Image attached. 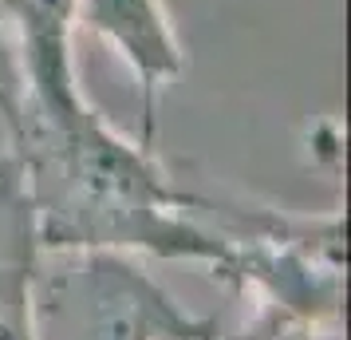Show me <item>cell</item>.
<instances>
[{"label": "cell", "instance_id": "8992f818", "mask_svg": "<svg viewBox=\"0 0 351 340\" xmlns=\"http://www.w3.org/2000/svg\"><path fill=\"white\" fill-rule=\"evenodd\" d=\"M213 340H316V324L296 321L280 308L256 305V317L233 337H213Z\"/></svg>", "mask_w": 351, "mask_h": 340}, {"label": "cell", "instance_id": "5b68a950", "mask_svg": "<svg viewBox=\"0 0 351 340\" xmlns=\"http://www.w3.org/2000/svg\"><path fill=\"white\" fill-rule=\"evenodd\" d=\"M40 261L32 206L20 166L0 150V340H36L32 277Z\"/></svg>", "mask_w": 351, "mask_h": 340}, {"label": "cell", "instance_id": "52a82bcc", "mask_svg": "<svg viewBox=\"0 0 351 340\" xmlns=\"http://www.w3.org/2000/svg\"><path fill=\"white\" fill-rule=\"evenodd\" d=\"M16 107H20V71H16L12 44H8V32L0 24V119H4V127L12 123Z\"/></svg>", "mask_w": 351, "mask_h": 340}, {"label": "cell", "instance_id": "3957f363", "mask_svg": "<svg viewBox=\"0 0 351 340\" xmlns=\"http://www.w3.org/2000/svg\"><path fill=\"white\" fill-rule=\"evenodd\" d=\"M36 340H213L217 317H197L130 253L56 249L32 277Z\"/></svg>", "mask_w": 351, "mask_h": 340}, {"label": "cell", "instance_id": "7a4b0ae2", "mask_svg": "<svg viewBox=\"0 0 351 340\" xmlns=\"http://www.w3.org/2000/svg\"><path fill=\"white\" fill-rule=\"evenodd\" d=\"M186 214L225 242L221 265L209 269L217 281L256 293L261 305L316 328L339 321L348 281V229L339 210L292 214L197 182H186Z\"/></svg>", "mask_w": 351, "mask_h": 340}, {"label": "cell", "instance_id": "6da1fadb", "mask_svg": "<svg viewBox=\"0 0 351 340\" xmlns=\"http://www.w3.org/2000/svg\"><path fill=\"white\" fill-rule=\"evenodd\" d=\"M8 155L24 179L40 253L111 249L221 265L225 242L186 214V182L154 159V146L114 131L95 103L67 115L20 107Z\"/></svg>", "mask_w": 351, "mask_h": 340}, {"label": "cell", "instance_id": "277c9868", "mask_svg": "<svg viewBox=\"0 0 351 340\" xmlns=\"http://www.w3.org/2000/svg\"><path fill=\"white\" fill-rule=\"evenodd\" d=\"M80 28L107 44L134 76L143 107L138 143L154 146L158 99L170 83L182 80L190 64L166 0H75V32Z\"/></svg>", "mask_w": 351, "mask_h": 340}]
</instances>
